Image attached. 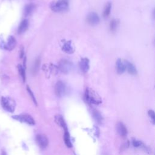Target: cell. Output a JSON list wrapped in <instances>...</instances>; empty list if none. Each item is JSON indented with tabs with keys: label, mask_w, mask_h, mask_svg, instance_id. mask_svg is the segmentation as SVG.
Masks as SVG:
<instances>
[{
	"label": "cell",
	"mask_w": 155,
	"mask_h": 155,
	"mask_svg": "<svg viewBox=\"0 0 155 155\" xmlns=\"http://www.w3.org/2000/svg\"><path fill=\"white\" fill-rule=\"evenodd\" d=\"M85 97L88 102L93 104L98 105L102 102V99L99 95L90 88H87L86 89Z\"/></svg>",
	"instance_id": "cell-1"
},
{
	"label": "cell",
	"mask_w": 155,
	"mask_h": 155,
	"mask_svg": "<svg viewBox=\"0 0 155 155\" xmlns=\"http://www.w3.org/2000/svg\"><path fill=\"white\" fill-rule=\"evenodd\" d=\"M50 8L52 11L55 12L65 11L68 8V0H58L56 2H52Z\"/></svg>",
	"instance_id": "cell-2"
},
{
	"label": "cell",
	"mask_w": 155,
	"mask_h": 155,
	"mask_svg": "<svg viewBox=\"0 0 155 155\" xmlns=\"http://www.w3.org/2000/svg\"><path fill=\"white\" fill-rule=\"evenodd\" d=\"M1 105L2 108L6 111L13 113L15 108V101L9 97H1Z\"/></svg>",
	"instance_id": "cell-3"
},
{
	"label": "cell",
	"mask_w": 155,
	"mask_h": 155,
	"mask_svg": "<svg viewBox=\"0 0 155 155\" xmlns=\"http://www.w3.org/2000/svg\"><path fill=\"white\" fill-rule=\"evenodd\" d=\"M73 64L67 59H62L59 62L58 69L64 73H68L73 68Z\"/></svg>",
	"instance_id": "cell-4"
},
{
	"label": "cell",
	"mask_w": 155,
	"mask_h": 155,
	"mask_svg": "<svg viewBox=\"0 0 155 155\" xmlns=\"http://www.w3.org/2000/svg\"><path fill=\"white\" fill-rule=\"evenodd\" d=\"M55 93L56 96L61 97L62 96L66 91V85L62 81H59L55 85Z\"/></svg>",
	"instance_id": "cell-5"
},
{
	"label": "cell",
	"mask_w": 155,
	"mask_h": 155,
	"mask_svg": "<svg viewBox=\"0 0 155 155\" xmlns=\"http://www.w3.org/2000/svg\"><path fill=\"white\" fill-rule=\"evenodd\" d=\"M13 117L18 120H19L22 122H25L29 125H34L35 120L32 118L31 116L28 114H21V115H16L13 116Z\"/></svg>",
	"instance_id": "cell-6"
},
{
	"label": "cell",
	"mask_w": 155,
	"mask_h": 155,
	"mask_svg": "<svg viewBox=\"0 0 155 155\" xmlns=\"http://www.w3.org/2000/svg\"><path fill=\"white\" fill-rule=\"evenodd\" d=\"M36 140L38 146L42 149L46 148L48 144V139L44 134H38L36 137Z\"/></svg>",
	"instance_id": "cell-7"
},
{
	"label": "cell",
	"mask_w": 155,
	"mask_h": 155,
	"mask_svg": "<svg viewBox=\"0 0 155 155\" xmlns=\"http://www.w3.org/2000/svg\"><path fill=\"white\" fill-rule=\"evenodd\" d=\"M62 50L67 54H72L74 52L75 48L71 41H66L62 45Z\"/></svg>",
	"instance_id": "cell-8"
},
{
	"label": "cell",
	"mask_w": 155,
	"mask_h": 155,
	"mask_svg": "<svg viewBox=\"0 0 155 155\" xmlns=\"http://www.w3.org/2000/svg\"><path fill=\"white\" fill-rule=\"evenodd\" d=\"M87 21L91 25H96L99 24L100 18L96 13L91 12L87 17Z\"/></svg>",
	"instance_id": "cell-9"
},
{
	"label": "cell",
	"mask_w": 155,
	"mask_h": 155,
	"mask_svg": "<svg viewBox=\"0 0 155 155\" xmlns=\"http://www.w3.org/2000/svg\"><path fill=\"white\" fill-rule=\"evenodd\" d=\"M126 61L122 59H118L116 61V70L118 74H122L126 70Z\"/></svg>",
	"instance_id": "cell-10"
},
{
	"label": "cell",
	"mask_w": 155,
	"mask_h": 155,
	"mask_svg": "<svg viewBox=\"0 0 155 155\" xmlns=\"http://www.w3.org/2000/svg\"><path fill=\"white\" fill-rule=\"evenodd\" d=\"M43 68L47 74H55L58 73V71L59 70L58 67L53 64L44 65V66H43Z\"/></svg>",
	"instance_id": "cell-11"
},
{
	"label": "cell",
	"mask_w": 155,
	"mask_h": 155,
	"mask_svg": "<svg viewBox=\"0 0 155 155\" xmlns=\"http://www.w3.org/2000/svg\"><path fill=\"white\" fill-rule=\"evenodd\" d=\"M79 67H80L81 70L82 72H84V73L87 72L90 68L89 59L87 58H82L79 62Z\"/></svg>",
	"instance_id": "cell-12"
},
{
	"label": "cell",
	"mask_w": 155,
	"mask_h": 155,
	"mask_svg": "<svg viewBox=\"0 0 155 155\" xmlns=\"http://www.w3.org/2000/svg\"><path fill=\"white\" fill-rule=\"evenodd\" d=\"M16 45V39L13 36H10L8 38L7 44L5 45V48L8 50H13Z\"/></svg>",
	"instance_id": "cell-13"
},
{
	"label": "cell",
	"mask_w": 155,
	"mask_h": 155,
	"mask_svg": "<svg viewBox=\"0 0 155 155\" xmlns=\"http://www.w3.org/2000/svg\"><path fill=\"white\" fill-rule=\"evenodd\" d=\"M117 131L121 136H125L127 134V130L125 125L122 122H118L116 125Z\"/></svg>",
	"instance_id": "cell-14"
},
{
	"label": "cell",
	"mask_w": 155,
	"mask_h": 155,
	"mask_svg": "<svg viewBox=\"0 0 155 155\" xmlns=\"http://www.w3.org/2000/svg\"><path fill=\"white\" fill-rule=\"evenodd\" d=\"M28 20L27 19H24L21 22L20 25H19L18 29V32L19 34H22L24 33L28 28Z\"/></svg>",
	"instance_id": "cell-15"
},
{
	"label": "cell",
	"mask_w": 155,
	"mask_h": 155,
	"mask_svg": "<svg viewBox=\"0 0 155 155\" xmlns=\"http://www.w3.org/2000/svg\"><path fill=\"white\" fill-rule=\"evenodd\" d=\"M55 122L58 124V125H59L60 127H62L65 131H67V125L63 119V117H62V116L61 115H56L55 116Z\"/></svg>",
	"instance_id": "cell-16"
},
{
	"label": "cell",
	"mask_w": 155,
	"mask_h": 155,
	"mask_svg": "<svg viewBox=\"0 0 155 155\" xmlns=\"http://www.w3.org/2000/svg\"><path fill=\"white\" fill-rule=\"evenodd\" d=\"M40 63H41L40 58H38L37 59H35V61L32 65V67H31V73L33 75H35L38 73V72L39 71V68Z\"/></svg>",
	"instance_id": "cell-17"
},
{
	"label": "cell",
	"mask_w": 155,
	"mask_h": 155,
	"mask_svg": "<svg viewBox=\"0 0 155 155\" xmlns=\"http://www.w3.org/2000/svg\"><path fill=\"white\" fill-rule=\"evenodd\" d=\"M126 70H127L128 72L131 74L134 75L137 74V70L135 66L127 61H126Z\"/></svg>",
	"instance_id": "cell-18"
},
{
	"label": "cell",
	"mask_w": 155,
	"mask_h": 155,
	"mask_svg": "<svg viewBox=\"0 0 155 155\" xmlns=\"http://www.w3.org/2000/svg\"><path fill=\"white\" fill-rule=\"evenodd\" d=\"M64 139V142H65L66 146L67 147L71 148L72 147V144H71V142L70 141V136H69V133H68V131H65Z\"/></svg>",
	"instance_id": "cell-19"
},
{
	"label": "cell",
	"mask_w": 155,
	"mask_h": 155,
	"mask_svg": "<svg viewBox=\"0 0 155 155\" xmlns=\"http://www.w3.org/2000/svg\"><path fill=\"white\" fill-rule=\"evenodd\" d=\"M111 4L110 2H108L104 10V13H103V16L104 18L108 17L110 14V12H111Z\"/></svg>",
	"instance_id": "cell-20"
},
{
	"label": "cell",
	"mask_w": 155,
	"mask_h": 155,
	"mask_svg": "<svg viewBox=\"0 0 155 155\" xmlns=\"http://www.w3.org/2000/svg\"><path fill=\"white\" fill-rule=\"evenodd\" d=\"M18 71H19V74H20V75L22 78V79L23 82H24L25 81V79H26L25 68L22 65L19 64L18 65Z\"/></svg>",
	"instance_id": "cell-21"
},
{
	"label": "cell",
	"mask_w": 155,
	"mask_h": 155,
	"mask_svg": "<svg viewBox=\"0 0 155 155\" xmlns=\"http://www.w3.org/2000/svg\"><path fill=\"white\" fill-rule=\"evenodd\" d=\"M119 21L117 19H113L110 24V28L111 31H115L117 28Z\"/></svg>",
	"instance_id": "cell-22"
},
{
	"label": "cell",
	"mask_w": 155,
	"mask_h": 155,
	"mask_svg": "<svg viewBox=\"0 0 155 155\" xmlns=\"http://www.w3.org/2000/svg\"><path fill=\"white\" fill-rule=\"evenodd\" d=\"M33 8H34V5L33 4L27 5L24 8V15L25 16L29 15L32 12Z\"/></svg>",
	"instance_id": "cell-23"
},
{
	"label": "cell",
	"mask_w": 155,
	"mask_h": 155,
	"mask_svg": "<svg viewBox=\"0 0 155 155\" xmlns=\"http://www.w3.org/2000/svg\"><path fill=\"white\" fill-rule=\"evenodd\" d=\"M93 116H94V117L95 118V119L98 122H101L102 120V116H101L100 113L97 110H94L93 111Z\"/></svg>",
	"instance_id": "cell-24"
},
{
	"label": "cell",
	"mask_w": 155,
	"mask_h": 155,
	"mask_svg": "<svg viewBox=\"0 0 155 155\" xmlns=\"http://www.w3.org/2000/svg\"><path fill=\"white\" fill-rule=\"evenodd\" d=\"M27 91H28L29 95L30 96L31 99L33 100V102L35 104V105H37V102H36V99H35V96H34V94H33L32 91L31 90L30 88L28 86H27Z\"/></svg>",
	"instance_id": "cell-25"
},
{
	"label": "cell",
	"mask_w": 155,
	"mask_h": 155,
	"mask_svg": "<svg viewBox=\"0 0 155 155\" xmlns=\"http://www.w3.org/2000/svg\"><path fill=\"white\" fill-rule=\"evenodd\" d=\"M148 115L150 116V117L151 119L152 122L153 124H154V120H155V115H154V113L153 110H149L148 111Z\"/></svg>",
	"instance_id": "cell-26"
},
{
	"label": "cell",
	"mask_w": 155,
	"mask_h": 155,
	"mask_svg": "<svg viewBox=\"0 0 155 155\" xmlns=\"http://www.w3.org/2000/svg\"><path fill=\"white\" fill-rule=\"evenodd\" d=\"M133 146L135 147H139L142 146V143L140 140L134 139V140H133Z\"/></svg>",
	"instance_id": "cell-27"
},
{
	"label": "cell",
	"mask_w": 155,
	"mask_h": 155,
	"mask_svg": "<svg viewBox=\"0 0 155 155\" xmlns=\"http://www.w3.org/2000/svg\"><path fill=\"white\" fill-rule=\"evenodd\" d=\"M24 56V50L23 48L21 50V53H20V58H22V56Z\"/></svg>",
	"instance_id": "cell-28"
},
{
	"label": "cell",
	"mask_w": 155,
	"mask_h": 155,
	"mask_svg": "<svg viewBox=\"0 0 155 155\" xmlns=\"http://www.w3.org/2000/svg\"><path fill=\"white\" fill-rule=\"evenodd\" d=\"M1 155H7V154H6V153L5 152V151H2V154H1Z\"/></svg>",
	"instance_id": "cell-29"
}]
</instances>
